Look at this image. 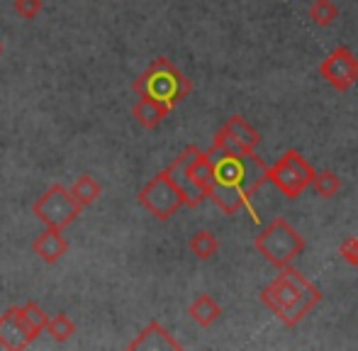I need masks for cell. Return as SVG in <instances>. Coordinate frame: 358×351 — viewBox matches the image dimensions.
Here are the masks:
<instances>
[{"mask_svg": "<svg viewBox=\"0 0 358 351\" xmlns=\"http://www.w3.org/2000/svg\"><path fill=\"white\" fill-rule=\"evenodd\" d=\"M80 205L73 200L71 190L64 188L62 183H54L34 200L32 215L49 229H59L64 232L66 227H71L76 220L80 217Z\"/></svg>", "mask_w": 358, "mask_h": 351, "instance_id": "5", "label": "cell"}, {"mask_svg": "<svg viewBox=\"0 0 358 351\" xmlns=\"http://www.w3.org/2000/svg\"><path fill=\"white\" fill-rule=\"evenodd\" d=\"M320 73L331 88L344 93L358 81V59L351 54L349 47H336L320 64Z\"/></svg>", "mask_w": 358, "mask_h": 351, "instance_id": "8", "label": "cell"}, {"mask_svg": "<svg viewBox=\"0 0 358 351\" xmlns=\"http://www.w3.org/2000/svg\"><path fill=\"white\" fill-rule=\"evenodd\" d=\"M222 132H224L227 137L236 144V147L244 149V152H254L261 142V134L256 132V129L251 127L241 115H231V117H227V122L222 124Z\"/></svg>", "mask_w": 358, "mask_h": 351, "instance_id": "12", "label": "cell"}, {"mask_svg": "<svg viewBox=\"0 0 358 351\" xmlns=\"http://www.w3.org/2000/svg\"><path fill=\"white\" fill-rule=\"evenodd\" d=\"M20 315H22V322L24 327H27L29 337H32V342L39 337V334L47 329V322H49V315L44 313L42 308H39L34 300H29V303H24L22 308H20Z\"/></svg>", "mask_w": 358, "mask_h": 351, "instance_id": "16", "label": "cell"}, {"mask_svg": "<svg viewBox=\"0 0 358 351\" xmlns=\"http://www.w3.org/2000/svg\"><path fill=\"white\" fill-rule=\"evenodd\" d=\"M322 300V293L290 264L280 268L273 283L261 290V303L278 315L285 327H295L312 308Z\"/></svg>", "mask_w": 358, "mask_h": 351, "instance_id": "2", "label": "cell"}, {"mask_svg": "<svg viewBox=\"0 0 358 351\" xmlns=\"http://www.w3.org/2000/svg\"><path fill=\"white\" fill-rule=\"evenodd\" d=\"M171 110L164 103H156L151 98H139L132 108V117L137 120V124H142L144 129H156L161 124V120L169 115Z\"/></svg>", "mask_w": 358, "mask_h": 351, "instance_id": "13", "label": "cell"}, {"mask_svg": "<svg viewBox=\"0 0 358 351\" xmlns=\"http://www.w3.org/2000/svg\"><path fill=\"white\" fill-rule=\"evenodd\" d=\"M310 17H312V22H317L320 27H329V24H334L336 17H339V10H336V5L331 3V0H315V3L310 5Z\"/></svg>", "mask_w": 358, "mask_h": 351, "instance_id": "20", "label": "cell"}, {"mask_svg": "<svg viewBox=\"0 0 358 351\" xmlns=\"http://www.w3.org/2000/svg\"><path fill=\"white\" fill-rule=\"evenodd\" d=\"M0 52H3V47H0Z\"/></svg>", "mask_w": 358, "mask_h": 351, "instance_id": "23", "label": "cell"}, {"mask_svg": "<svg viewBox=\"0 0 358 351\" xmlns=\"http://www.w3.org/2000/svg\"><path fill=\"white\" fill-rule=\"evenodd\" d=\"M32 252H34V257L39 259V262H44V264H57V262H62L64 257H66V252H69V239L64 237L59 229H44L42 234H37L34 237V242H32Z\"/></svg>", "mask_w": 358, "mask_h": 351, "instance_id": "11", "label": "cell"}, {"mask_svg": "<svg viewBox=\"0 0 358 351\" xmlns=\"http://www.w3.org/2000/svg\"><path fill=\"white\" fill-rule=\"evenodd\" d=\"M208 157L215 171V183L208 198L224 215L239 213L251 195L268 180V166L254 152H231L213 144Z\"/></svg>", "mask_w": 358, "mask_h": 351, "instance_id": "1", "label": "cell"}, {"mask_svg": "<svg viewBox=\"0 0 358 351\" xmlns=\"http://www.w3.org/2000/svg\"><path fill=\"white\" fill-rule=\"evenodd\" d=\"M137 200L144 210H149V213L154 215L156 220H161V222L171 220L180 208H185L183 190L173 183V178H171L166 171L156 173L154 178H151L149 183L137 193Z\"/></svg>", "mask_w": 358, "mask_h": 351, "instance_id": "6", "label": "cell"}, {"mask_svg": "<svg viewBox=\"0 0 358 351\" xmlns=\"http://www.w3.org/2000/svg\"><path fill=\"white\" fill-rule=\"evenodd\" d=\"M132 90L139 98H151L156 103H164L169 110H173L193 90V83L188 81V76L178 71L173 62L159 57L146 66L142 76L134 78Z\"/></svg>", "mask_w": 358, "mask_h": 351, "instance_id": "3", "label": "cell"}, {"mask_svg": "<svg viewBox=\"0 0 358 351\" xmlns=\"http://www.w3.org/2000/svg\"><path fill=\"white\" fill-rule=\"evenodd\" d=\"M129 351H137V349H146V351H164V349H171V351H180L183 344L178 339H173L169 334V329H164L159 322H149L142 332L137 334V339L127 344Z\"/></svg>", "mask_w": 358, "mask_h": 351, "instance_id": "10", "label": "cell"}, {"mask_svg": "<svg viewBox=\"0 0 358 351\" xmlns=\"http://www.w3.org/2000/svg\"><path fill=\"white\" fill-rule=\"evenodd\" d=\"M254 247L268 264H273L275 268H283L305 252V239L295 232V227L285 217H275L254 239Z\"/></svg>", "mask_w": 358, "mask_h": 351, "instance_id": "4", "label": "cell"}, {"mask_svg": "<svg viewBox=\"0 0 358 351\" xmlns=\"http://www.w3.org/2000/svg\"><path fill=\"white\" fill-rule=\"evenodd\" d=\"M312 190H315L320 198H324V200H329V198H334L336 193L341 190V180H339V176H336L334 171H320V173H315L312 176Z\"/></svg>", "mask_w": 358, "mask_h": 351, "instance_id": "19", "label": "cell"}, {"mask_svg": "<svg viewBox=\"0 0 358 351\" xmlns=\"http://www.w3.org/2000/svg\"><path fill=\"white\" fill-rule=\"evenodd\" d=\"M188 249L193 252V257L200 259V262H208V259H213L217 254L220 242H217V237L213 232H208V229H198V232L188 239Z\"/></svg>", "mask_w": 358, "mask_h": 351, "instance_id": "17", "label": "cell"}, {"mask_svg": "<svg viewBox=\"0 0 358 351\" xmlns=\"http://www.w3.org/2000/svg\"><path fill=\"white\" fill-rule=\"evenodd\" d=\"M312 176H315V169L305 162L300 152L295 149H287L283 157L268 169V180L285 195V198L295 200L310 188Z\"/></svg>", "mask_w": 358, "mask_h": 351, "instance_id": "7", "label": "cell"}, {"mask_svg": "<svg viewBox=\"0 0 358 351\" xmlns=\"http://www.w3.org/2000/svg\"><path fill=\"white\" fill-rule=\"evenodd\" d=\"M13 5H15V13H17L22 20H34L44 8L42 0H15Z\"/></svg>", "mask_w": 358, "mask_h": 351, "instance_id": "21", "label": "cell"}, {"mask_svg": "<svg viewBox=\"0 0 358 351\" xmlns=\"http://www.w3.org/2000/svg\"><path fill=\"white\" fill-rule=\"evenodd\" d=\"M188 315L193 322L200 324V327H210V324H215L217 320H220L222 308L217 305V300L213 295H198V298L190 303Z\"/></svg>", "mask_w": 358, "mask_h": 351, "instance_id": "14", "label": "cell"}, {"mask_svg": "<svg viewBox=\"0 0 358 351\" xmlns=\"http://www.w3.org/2000/svg\"><path fill=\"white\" fill-rule=\"evenodd\" d=\"M32 344L27 327L20 315V305H10L3 315H0V347L10 351H22Z\"/></svg>", "mask_w": 358, "mask_h": 351, "instance_id": "9", "label": "cell"}, {"mask_svg": "<svg viewBox=\"0 0 358 351\" xmlns=\"http://www.w3.org/2000/svg\"><path fill=\"white\" fill-rule=\"evenodd\" d=\"M339 254H341V259H344L346 264L358 268V237L344 239V242H341V247H339Z\"/></svg>", "mask_w": 358, "mask_h": 351, "instance_id": "22", "label": "cell"}, {"mask_svg": "<svg viewBox=\"0 0 358 351\" xmlns=\"http://www.w3.org/2000/svg\"><path fill=\"white\" fill-rule=\"evenodd\" d=\"M44 332H47L49 337L54 339V342L64 344V342H69V339H71L73 334H76V324H73V320L69 317V315L59 313V315H54V317H49L47 329H44Z\"/></svg>", "mask_w": 358, "mask_h": 351, "instance_id": "18", "label": "cell"}, {"mask_svg": "<svg viewBox=\"0 0 358 351\" xmlns=\"http://www.w3.org/2000/svg\"><path fill=\"white\" fill-rule=\"evenodd\" d=\"M69 190H71L73 200L80 205V208H88V205H93L95 200L100 198V193H103V185H100L90 173H83V176H78V178L73 180V185Z\"/></svg>", "mask_w": 358, "mask_h": 351, "instance_id": "15", "label": "cell"}]
</instances>
